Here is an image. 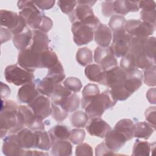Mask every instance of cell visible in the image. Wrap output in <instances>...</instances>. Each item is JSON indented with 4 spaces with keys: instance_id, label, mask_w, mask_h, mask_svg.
<instances>
[{
    "instance_id": "1",
    "label": "cell",
    "mask_w": 156,
    "mask_h": 156,
    "mask_svg": "<svg viewBox=\"0 0 156 156\" xmlns=\"http://www.w3.org/2000/svg\"><path fill=\"white\" fill-rule=\"evenodd\" d=\"M18 107L15 101L1 99L0 113L1 138H4L7 133L15 134L24 128L25 125L18 112Z\"/></svg>"
},
{
    "instance_id": "2",
    "label": "cell",
    "mask_w": 156,
    "mask_h": 156,
    "mask_svg": "<svg viewBox=\"0 0 156 156\" xmlns=\"http://www.w3.org/2000/svg\"><path fill=\"white\" fill-rule=\"evenodd\" d=\"M116 102L110 90H106L94 98L85 109V113L90 119L101 117L106 110L114 107Z\"/></svg>"
},
{
    "instance_id": "3",
    "label": "cell",
    "mask_w": 156,
    "mask_h": 156,
    "mask_svg": "<svg viewBox=\"0 0 156 156\" xmlns=\"http://www.w3.org/2000/svg\"><path fill=\"white\" fill-rule=\"evenodd\" d=\"M68 16L72 24L74 23H85L91 26L95 30L101 23L99 18L94 15L92 8L88 5H77Z\"/></svg>"
},
{
    "instance_id": "4",
    "label": "cell",
    "mask_w": 156,
    "mask_h": 156,
    "mask_svg": "<svg viewBox=\"0 0 156 156\" xmlns=\"http://www.w3.org/2000/svg\"><path fill=\"white\" fill-rule=\"evenodd\" d=\"M0 16L1 26L8 29L13 35L22 32L26 28L25 20L16 12L2 9Z\"/></svg>"
},
{
    "instance_id": "5",
    "label": "cell",
    "mask_w": 156,
    "mask_h": 156,
    "mask_svg": "<svg viewBox=\"0 0 156 156\" xmlns=\"http://www.w3.org/2000/svg\"><path fill=\"white\" fill-rule=\"evenodd\" d=\"M6 81L16 86H22L34 80L35 76L32 73L29 72L18 65L7 66L4 70Z\"/></svg>"
},
{
    "instance_id": "6",
    "label": "cell",
    "mask_w": 156,
    "mask_h": 156,
    "mask_svg": "<svg viewBox=\"0 0 156 156\" xmlns=\"http://www.w3.org/2000/svg\"><path fill=\"white\" fill-rule=\"evenodd\" d=\"M112 43L110 48L116 57L125 56L130 48L132 36L127 34L125 30L113 32Z\"/></svg>"
},
{
    "instance_id": "7",
    "label": "cell",
    "mask_w": 156,
    "mask_h": 156,
    "mask_svg": "<svg viewBox=\"0 0 156 156\" xmlns=\"http://www.w3.org/2000/svg\"><path fill=\"white\" fill-rule=\"evenodd\" d=\"M94 62L105 71L118 66V61L109 47L98 46L94 51Z\"/></svg>"
},
{
    "instance_id": "8",
    "label": "cell",
    "mask_w": 156,
    "mask_h": 156,
    "mask_svg": "<svg viewBox=\"0 0 156 156\" xmlns=\"http://www.w3.org/2000/svg\"><path fill=\"white\" fill-rule=\"evenodd\" d=\"M94 30L95 29L93 27L85 23H74L72 24L71 32L74 42L79 46L88 44L94 39Z\"/></svg>"
},
{
    "instance_id": "9",
    "label": "cell",
    "mask_w": 156,
    "mask_h": 156,
    "mask_svg": "<svg viewBox=\"0 0 156 156\" xmlns=\"http://www.w3.org/2000/svg\"><path fill=\"white\" fill-rule=\"evenodd\" d=\"M155 27L138 20H129L126 21L125 31L132 37H149L155 31Z\"/></svg>"
},
{
    "instance_id": "10",
    "label": "cell",
    "mask_w": 156,
    "mask_h": 156,
    "mask_svg": "<svg viewBox=\"0 0 156 156\" xmlns=\"http://www.w3.org/2000/svg\"><path fill=\"white\" fill-rule=\"evenodd\" d=\"M17 63L26 71L33 73L40 68V53L32 51L29 48L20 51L18 53Z\"/></svg>"
},
{
    "instance_id": "11",
    "label": "cell",
    "mask_w": 156,
    "mask_h": 156,
    "mask_svg": "<svg viewBox=\"0 0 156 156\" xmlns=\"http://www.w3.org/2000/svg\"><path fill=\"white\" fill-rule=\"evenodd\" d=\"M18 112L25 126L27 128L34 132L44 130V122L42 119L35 116L32 110L28 105H20Z\"/></svg>"
},
{
    "instance_id": "12",
    "label": "cell",
    "mask_w": 156,
    "mask_h": 156,
    "mask_svg": "<svg viewBox=\"0 0 156 156\" xmlns=\"http://www.w3.org/2000/svg\"><path fill=\"white\" fill-rule=\"evenodd\" d=\"M27 105L32 110L35 116L42 120L52 114L51 102L49 97L44 95L40 94Z\"/></svg>"
},
{
    "instance_id": "13",
    "label": "cell",
    "mask_w": 156,
    "mask_h": 156,
    "mask_svg": "<svg viewBox=\"0 0 156 156\" xmlns=\"http://www.w3.org/2000/svg\"><path fill=\"white\" fill-rule=\"evenodd\" d=\"M143 73L138 69L125 71L124 87L131 94L138 90L143 83Z\"/></svg>"
},
{
    "instance_id": "14",
    "label": "cell",
    "mask_w": 156,
    "mask_h": 156,
    "mask_svg": "<svg viewBox=\"0 0 156 156\" xmlns=\"http://www.w3.org/2000/svg\"><path fill=\"white\" fill-rule=\"evenodd\" d=\"M2 151L7 156L26 155V152L18 143L15 133L9 134L3 138Z\"/></svg>"
},
{
    "instance_id": "15",
    "label": "cell",
    "mask_w": 156,
    "mask_h": 156,
    "mask_svg": "<svg viewBox=\"0 0 156 156\" xmlns=\"http://www.w3.org/2000/svg\"><path fill=\"white\" fill-rule=\"evenodd\" d=\"M104 138L105 145L114 152L119 150L127 141L126 136L115 129L109 130L105 135Z\"/></svg>"
},
{
    "instance_id": "16",
    "label": "cell",
    "mask_w": 156,
    "mask_h": 156,
    "mask_svg": "<svg viewBox=\"0 0 156 156\" xmlns=\"http://www.w3.org/2000/svg\"><path fill=\"white\" fill-rule=\"evenodd\" d=\"M39 94L40 93L37 89L35 81H32L22 85L20 88L17 94V99L20 103L29 105Z\"/></svg>"
},
{
    "instance_id": "17",
    "label": "cell",
    "mask_w": 156,
    "mask_h": 156,
    "mask_svg": "<svg viewBox=\"0 0 156 156\" xmlns=\"http://www.w3.org/2000/svg\"><path fill=\"white\" fill-rule=\"evenodd\" d=\"M110 129V126L101 117L90 119V121L86 126V130L90 135L99 138H104L106 133Z\"/></svg>"
},
{
    "instance_id": "18",
    "label": "cell",
    "mask_w": 156,
    "mask_h": 156,
    "mask_svg": "<svg viewBox=\"0 0 156 156\" xmlns=\"http://www.w3.org/2000/svg\"><path fill=\"white\" fill-rule=\"evenodd\" d=\"M49 38L46 33L39 30H32V37L29 48L37 53L42 52L49 48Z\"/></svg>"
},
{
    "instance_id": "19",
    "label": "cell",
    "mask_w": 156,
    "mask_h": 156,
    "mask_svg": "<svg viewBox=\"0 0 156 156\" xmlns=\"http://www.w3.org/2000/svg\"><path fill=\"white\" fill-rule=\"evenodd\" d=\"M124 80L125 71L118 66L105 72L104 79L101 84L111 88L116 85L124 83Z\"/></svg>"
},
{
    "instance_id": "20",
    "label": "cell",
    "mask_w": 156,
    "mask_h": 156,
    "mask_svg": "<svg viewBox=\"0 0 156 156\" xmlns=\"http://www.w3.org/2000/svg\"><path fill=\"white\" fill-rule=\"evenodd\" d=\"M94 40L101 47H108L112 40V32L108 26L100 23L94 32Z\"/></svg>"
},
{
    "instance_id": "21",
    "label": "cell",
    "mask_w": 156,
    "mask_h": 156,
    "mask_svg": "<svg viewBox=\"0 0 156 156\" xmlns=\"http://www.w3.org/2000/svg\"><path fill=\"white\" fill-rule=\"evenodd\" d=\"M15 134L18 142L22 148H35V136L34 131L29 128H23Z\"/></svg>"
},
{
    "instance_id": "22",
    "label": "cell",
    "mask_w": 156,
    "mask_h": 156,
    "mask_svg": "<svg viewBox=\"0 0 156 156\" xmlns=\"http://www.w3.org/2000/svg\"><path fill=\"white\" fill-rule=\"evenodd\" d=\"M114 12L119 15H125L129 12H136L140 10L138 1L126 0L114 1Z\"/></svg>"
},
{
    "instance_id": "23",
    "label": "cell",
    "mask_w": 156,
    "mask_h": 156,
    "mask_svg": "<svg viewBox=\"0 0 156 156\" xmlns=\"http://www.w3.org/2000/svg\"><path fill=\"white\" fill-rule=\"evenodd\" d=\"M32 37V30L26 27L22 32L13 36L12 41L15 48L20 51L29 47Z\"/></svg>"
},
{
    "instance_id": "24",
    "label": "cell",
    "mask_w": 156,
    "mask_h": 156,
    "mask_svg": "<svg viewBox=\"0 0 156 156\" xmlns=\"http://www.w3.org/2000/svg\"><path fill=\"white\" fill-rule=\"evenodd\" d=\"M37 89L40 94L51 98L55 86L58 84L54 79L46 76L41 80H36Z\"/></svg>"
},
{
    "instance_id": "25",
    "label": "cell",
    "mask_w": 156,
    "mask_h": 156,
    "mask_svg": "<svg viewBox=\"0 0 156 156\" xmlns=\"http://www.w3.org/2000/svg\"><path fill=\"white\" fill-rule=\"evenodd\" d=\"M100 93V90L98 86L94 83H88L86 85L82 92L81 107L82 109H85L92 102L94 98Z\"/></svg>"
},
{
    "instance_id": "26",
    "label": "cell",
    "mask_w": 156,
    "mask_h": 156,
    "mask_svg": "<svg viewBox=\"0 0 156 156\" xmlns=\"http://www.w3.org/2000/svg\"><path fill=\"white\" fill-rule=\"evenodd\" d=\"M51 102L58 104L67 112H72L77 110L80 105V98L75 93H72L68 96L60 100L51 101Z\"/></svg>"
},
{
    "instance_id": "27",
    "label": "cell",
    "mask_w": 156,
    "mask_h": 156,
    "mask_svg": "<svg viewBox=\"0 0 156 156\" xmlns=\"http://www.w3.org/2000/svg\"><path fill=\"white\" fill-rule=\"evenodd\" d=\"M105 71L98 64H90L86 66L85 74L87 79L91 82L102 83L104 76Z\"/></svg>"
},
{
    "instance_id": "28",
    "label": "cell",
    "mask_w": 156,
    "mask_h": 156,
    "mask_svg": "<svg viewBox=\"0 0 156 156\" xmlns=\"http://www.w3.org/2000/svg\"><path fill=\"white\" fill-rule=\"evenodd\" d=\"M35 136V148L42 151H49L52 145V141L48 132L43 130L34 131Z\"/></svg>"
},
{
    "instance_id": "29",
    "label": "cell",
    "mask_w": 156,
    "mask_h": 156,
    "mask_svg": "<svg viewBox=\"0 0 156 156\" xmlns=\"http://www.w3.org/2000/svg\"><path fill=\"white\" fill-rule=\"evenodd\" d=\"M73 146L67 140H58L52 143L51 155L54 156H68L72 154Z\"/></svg>"
},
{
    "instance_id": "30",
    "label": "cell",
    "mask_w": 156,
    "mask_h": 156,
    "mask_svg": "<svg viewBox=\"0 0 156 156\" xmlns=\"http://www.w3.org/2000/svg\"><path fill=\"white\" fill-rule=\"evenodd\" d=\"M135 123L130 119H122L115 124L114 129L122 133L126 138L127 141L133 138Z\"/></svg>"
},
{
    "instance_id": "31",
    "label": "cell",
    "mask_w": 156,
    "mask_h": 156,
    "mask_svg": "<svg viewBox=\"0 0 156 156\" xmlns=\"http://www.w3.org/2000/svg\"><path fill=\"white\" fill-rule=\"evenodd\" d=\"M155 129L148 122L140 121L135 124L133 137L147 140L154 133Z\"/></svg>"
},
{
    "instance_id": "32",
    "label": "cell",
    "mask_w": 156,
    "mask_h": 156,
    "mask_svg": "<svg viewBox=\"0 0 156 156\" xmlns=\"http://www.w3.org/2000/svg\"><path fill=\"white\" fill-rule=\"evenodd\" d=\"M40 68H50L59 60L55 52L51 48L40 53Z\"/></svg>"
},
{
    "instance_id": "33",
    "label": "cell",
    "mask_w": 156,
    "mask_h": 156,
    "mask_svg": "<svg viewBox=\"0 0 156 156\" xmlns=\"http://www.w3.org/2000/svg\"><path fill=\"white\" fill-rule=\"evenodd\" d=\"M48 132L52 143L58 140H67L70 135L69 129L65 125H55L51 128Z\"/></svg>"
},
{
    "instance_id": "34",
    "label": "cell",
    "mask_w": 156,
    "mask_h": 156,
    "mask_svg": "<svg viewBox=\"0 0 156 156\" xmlns=\"http://www.w3.org/2000/svg\"><path fill=\"white\" fill-rule=\"evenodd\" d=\"M76 61L80 65L87 66L93 62V57L92 51L87 47L80 48L76 52Z\"/></svg>"
},
{
    "instance_id": "35",
    "label": "cell",
    "mask_w": 156,
    "mask_h": 156,
    "mask_svg": "<svg viewBox=\"0 0 156 156\" xmlns=\"http://www.w3.org/2000/svg\"><path fill=\"white\" fill-rule=\"evenodd\" d=\"M151 150V144L146 141H141L136 139L133 146L132 155L134 156H148Z\"/></svg>"
},
{
    "instance_id": "36",
    "label": "cell",
    "mask_w": 156,
    "mask_h": 156,
    "mask_svg": "<svg viewBox=\"0 0 156 156\" xmlns=\"http://www.w3.org/2000/svg\"><path fill=\"white\" fill-rule=\"evenodd\" d=\"M46 76L54 79L58 83L65 79V74L64 69L60 61H58L54 66L48 69Z\"/></svg>"
},
{
    "instance_id": "37",
    "label": "cell",
    "mask_w": 156,
    "mask_h": 156,
    "mask_svg": "<svg viewBox=\"0 0 156 156\" xmlns=\"http://www.w3.org/2000/svg\"><path fill=\"white\" fill-rule=\"evenodd\" d=\"M89 120V118L85 112L81 110L76 111L71 117V122L72 126L76 128H82L86 126Z\"/></svg>"
},
{
    "instance_id": "38",
    "label": "cell",
    "mask_w": 156,
    "mask_h": 156,
    "mask_svg": "<svg viewBox=\"0 0 156 156\" xmlns=\"http://www.w3.org/2000/svg\"><path fill=\"white\" fill-rule=\"evenodd\" d=\"M126 22V20L123 16L115 15L110 18L108 22V27L113 32L124 30H125L124 26Z\"/></svg>"
},
{
    "instance_id": "39",
    "label": "cell",
    "mask_w": 156,
    "mask_h": 156,
    "mask_svg": "<svg viewBox=\"0 0 156 156\" xmlns=\"http://www.w3.org/2000/svg\"><path fill=\"white\" fill-rule=\"evenodd\" d=\"M110 91L114 98L117 101H125L132 95L126 90L124 87V83H120L112 87Z\"/></svg>"
},
{
    "instance_id": "40",
    "label": "cell",
    "mask_w": 156,
    "mask_h": 156,
    "mask_svg": "<svg viewBox=\"0 0 156 156\" xmlns=\"http://www.w3.org/2000/svg\"><path fill=\"white\" fill-rule=\"evenodd\" d=\"M51 108L52 118L56 121L62 122L67 118L68 112L65 111L60 104L51 102Z\"/></svg>"
},
{
    "instance_id": "41",
    "label": "cell",
    "mask_w": 156,
    "mask_h": 156,
    "mask_svg": "<svg viewBox=\"0 0 156 156\" xmlns=\"http://www.w3.org/2000/svg\"><path fill=\"white\" fill-rule=\"evenodd\" d=\"M63 85L65 88L74 93L80 91L82 87L81 81L75 77L66 78L63 82Z\"/></svg>"
},
{
    "instance_id": "42",
    "label": "cell",
    "mask_w": 156,
    "mask_h": 156,
    "mask_svg": "<svg viewBox=\"0 0 156 156\" xmlns=\"http://www.w3.org/2000/svg\"><path fill=\"white\" fill-rule=\"evenodd\" d=\"M119 67L125 71L134 69H138L136 66L134 57L129 52H127V54L125 56L122 57L120 61Z\"/></svg>"
},
{
    "instance_id": "43",
    "label": "cell",
    "mask_w": 156,
    "mask_h": 156,
    "mask_svg": "<svg viewBox=\"0 0 156 156\" xmlns=\"http://www.w3.org/2000/svg\"><path fill=\"white\" fill-rule=\"evenodd\" d=\"M156 39L155 37H149L144 43V52L149 57L155 59Z\"/></svg>"
},
{
    "instance_id": "44",
    "label": "cell",
    "mask_w": 156,
    "mask_h": 156,
    "mask_svg": "<svg viewBox=\"0 0 156 156\" xmlns=\"http://www.w3.org/2000/svg\"><path fill=\"white\" fill-rule=\"evenodd\" d=\"M156 67L144 69L143 82L149 87H155L156 85Z\"/></svg>"
},
{
    "instance_id": "45",
    "label": "cell",
    "mask_w": 156,
    "mask_h": 156,
    "mask_svg": "<svg viewBox=\"0 0 156 156\" xmlns=\"http://www.w3.org/2000/svg\"><path fill=\"white\" fill-rule=\"evenodd\" d=\"M85 137V132L84 130L77 128L70 131L69 140L73 144H79L82 143Z\"/></svg>"
},
{
    "instance_id": "46",
    "label": "cell",
    "mask_w": 156,
    "mask_h": 156,
    "mask_svg": "<svg viewBox=\"0 0 156 156\" xmlns=\"http://www.w3.org/2000/svg\"><path fill=\"white\" fill-rule=\"evenodd\" d=\"M58 6L61 11L66 14H70L77 6V1H58Z\"/></svg>"
},
{
    "instance_id": "47",
    "label": "cell",
    "mask_w": 156,
    "mask_h": 156,
    "mask_svg": "<svg viewBox=\"0 0 156 156\" xmlns=\"http://www.w3.org/2000/svg\"><path fill=\"white\" fill-rule=\"evenodd\" d=\"M141 21L155 27V10H142L140 12Z\"/></svg>"
},
{
    "instance_id": "48",
    "label": "cell",
    "mask_w": 156,
    "mask_h": 156,
    "mask_svg": "<svg viewBox=\"0 0 156 156\" xmlns=\"http://www.w3.org/2000/svg\"><path fill=\"white\" fill-rule=\"evenodd\" d=\"M93 150L92 147L85 143H81L77 145L76 148V155L77 156H87L93 155Z\"/></svg>"
},
{
    "instance_id": "49",
    "label": "cell",
    "mask_w": 156,
    "mask_h": 156,
    "mask_svg": "<svg viewBox=\"0 0 156 156\" xmlns=\"http://www.w3.org/2000/svg\"><path fill=\"white\" fill-rule=\"evenodd\" d=\"M114 1H104L101 4L102 13L104 16L108 17L114 15Z\"/></svg>"
},
{
    "instance_id": "50",
    "label": "cell",
    "mask_w": 156,
    "mask_h": 156,
    "mask_svg": "<svg viewBox=\"0 0 156 156\" xmlns=\"http://www.w3.org/2000/svg\"><path fill=\"white\" fill-rule=\"evenodd\" d=\"M145 118L146 121L150 123L154 129L155 128V123H156V108L155 106L149 107L147 108L144 113Z\"/></svg>"
},
{
    "instance_id": "51",
    "label": "cell",
    "mask_w": 156,
    "mask_h": 156,
    "mask_svg": "<svg viewBox=\"0 0 156 156\" xmlns=\"http://www.w3.org/2000/svg\"><path fill=\"white\" fill-rule=\"evenodd\" d=\"M95 155L96 156H103V155H116L114 153V152L110 150L107 146L105 145V143H101L98 144L95 149Z\"/></svg>"
},
{
    "instance_id": "52",
    "label": "cell",
    "mask_w": 156,
    "mask_h": 156,
    "mask_svg": "<svg viewBox=\"0 0 156 156\" xmlns=\"http://www.w3.org/2000/svg\"><path fill=\"white\" fill-rule=\"evenodd\" d=\"M52 26H53V22L52 20L44 15L43 17V20L39 27L38 30L43 32L47 33L52 29Z\"/></svg>"
},
{
    "instance_id": "53",
    "label": "cell",
    "mask_w": 156,
    "mask_h": 156,
    "mask_svg": "<svg viewBox=\"0 0 156 156\" xmlns=\"http://www.w3.org/2000/svg\"><path fill=\"white\" fill-rule=\"evenodd\" d=\"M36 6L41 10H48L51 9L55 2L53 0H44V1H34Z\"/></svg>"
},
{
    "instance_id": "54",
    "label": "cell",
    "mask_w": 156,
    "mask_h": 156,
    "mask_svg": "<svg viewBox=\"0 0 156 156\" xmlns=\"http://www.w3.org/2000/svg\"><path fill=\"white\" fill-rule=\"evenodd\" d=\"M140 9L142 10H155V2L154 1H138Z\"/></svg>"
},
{
    "instance_id": "55",
    "label": "cell",
    "mask_w": 156,
    "mask_h": 156,
    "mask_svg": "<svg viewBox=\"0 0 156 156\" xmlns=\"http://www.w3.org/2000/svg\"><path fill=\"white\" fill-rule=\"evenodd\" d=\"M12 35V34L8 29L1 27V38L2 44L9 41L11 38Z\"/></svg>"
},
{
    "instance_id": "56",
    "label": "cell",
    "mask_w": 156,
    "mask_h": 156,
    "mask_svg": "<svg viewBox=\"0 0 156 156\" xmlns=\"http://www.w3.org/2000/svg\"><path fill=\"white\" fill-rule=\"evenodd\" d=\"M146 98L149 102L152 104H155L156 98H155V88H152L147 90L146 93Z\"/></svg>"
},
{
    "instance_id": "57",
    "label": "cell",
    "mask_w": 156,
    "mask_h": 156,
    "mask_svg": "<svg viewBox=\"0 0 156 156\" xmlns=\"http://www.w3.org/2000/svg\"><path fill=\"white\" fill-rule=\"evenodd\" d=\"M10 94V90L9 87L4 84L3 82H1V97L2 99H4Z\"/></svg>"
},
{
    "instance_id": "58",
    "label": "cell",
    "mask_w": 156,
    "mask_h": 156,
    "mask_svg": "<svg viewBox=\"0 0 156 156\" xmlns=\"http://www.w3.org/2000/svg\"><path fill=\"white\" fill-rule=\"evenodd\" d=\"M26 155H48V154L46 152L37 151H26Z\"/></svg>"
},
{
    "instance_id": "59",
    "label": "cell",
    "mask_w": 156,
    "mask_h": 156,
    "mask_svg": "<svg viewBox=\"0 0 156 156\" xmlns=\"http://www.w3.org/2000/svg\"><path fill=\"white\" fill-rule=\"evenodd\" d=\"M96 2V1H77V3L78 4H82V5H88L90 7H92L95 3Z\"/></svg>"
}]
</instances>
